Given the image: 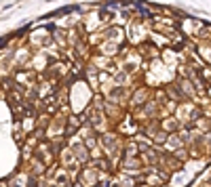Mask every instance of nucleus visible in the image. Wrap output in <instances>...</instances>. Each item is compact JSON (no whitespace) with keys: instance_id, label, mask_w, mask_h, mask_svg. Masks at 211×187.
I'll return each mask as SVG.
<instances>
[{"instance_id":"f257e3e1","label":"nucleus","mask_w":211,"mask_h":187,"mask_svg":"<svg viewBox=\"0 0 211 187\" xmlns=\"http://www.w3.org/2000/svg\"><path fill=\"white\" fill-rule=\"evenodd\" d=\"M95 173H91V170H87V173H85V179H87V185H91V183H95Z\"/></svg>"},{"instance_id":"f03ea898","label":"nucleus","mask_w":211,"mask_h":187,"mask_svg":"<svg viewBox=\"0 0 211 187\" xmlns=\"http://www.w3.org/2000/svg\"><path fill=\"white\" fill-rule=\"evenodd\" d=\"M165 126H167V131H175V126H177V124H175V122H173V120H169V122H167V124H165Z\"/></svg>"}]
</instances>
